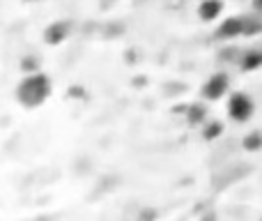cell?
<instances>
[{
  "mask_svg": "<svg viewBox=\"0 0 262 221\" xmlns=\"http://www.w3.org/2000/svg\"><path fill=\"white\" fill-rule=\"evenodd\" d=\"M51 95V81L46 74L41 72H30L28 76L21 78L16 86V99L26 109H37L41 106Z\"/></svg>",
  "mask_w": 262,
  "mask_h": 221,
  "instance_id": "cell-1",
  "label": "cell"
},
{
  "mask_svg": "<svg viewBox=\"0 0 262 221\" xmlns=\"http://www.w3.org/2000/svg\"><path fill=\"white\" fill-rule=\"evenodd\" d=\"M255 113V104L246 92H232L230 99H228V115H230L232 122L237 125H244L253 117Z\"/></svg>",
  "mask_w": 262,
  "mask_h": 221,
  "instance_id": "cell-2",
  "label": "cell"
},
{
  "mask_svg": "<svg viewBox=\"0 0 262 221\" xmlns=\"http://www.w3.org/2000/svg\"><path fill=\"white\" fill-rule=\"evenodd\" d=\"M228 90H230V76L223 72H216L203 83V99L219 102L221 97L228 95Z\"/></svg>",
  "mask_w": 262,
  "mask_h": 221,
  "instance_id": "cell-3",
  "label": "cell"
},
{
  "mask_svg": "<svg viewBox=\"0 0 262 221\" xmlns=\"http://www.w3.org/2000/svg\"><path fill=\"white\" fill-rule=\"evenodd\" d=\"M244 28H246V16H228L221 21L216 35L221 39H235V37L244 35Z\"/></svg>",
  "mask_w": 262,
  "mask_h": 221,
  "instance_id": "cell-4",
  "label": "cell"
},
{
  "mask_svg": "<svg viewBox=\"0 0 262 221\" xmlns=\"http://www.w3.org/2000/svg\"><path fill=\"white\" fill-rule=\"evenodd\" d=\"M44 42L49 46H58V44H62L64 39L69 37V23L67 21H53V23H49V26L44 28Z\"/></svg>",
  "mask_w": 262,
  "mask_h": 221,
  "instance_id": "cell-5",
  "label": "cell"
},
{
  "mask_svg": "<svg viewBox=\"0 0 262 221\" xmlns=\"http://www.w3.org/2000/svg\"><path fill=\"white\" fill-rule=\"evenodd\" d=\"M221 12H223V3H221V0H203V3L198 5V16L203 18L205 23L216 21V18L221 16Z\"/></svg>",
  "mask_w": 262,
  "mask_h": 221,
  "instance_id": "cell-6",
  "label": "cell"
},
{
  "mask_svg": "<svg viewBox=\"0 0 262 221\" xmlns=\"http://www.w3.org/2000/svg\"><path fill=\"white\" fill-rule=\"evenodd\" d=\"M239 67L244 72H255L262 67V51H246L239 60Z\"/></svg>",
  "mask_w": 262,
  "mask_h": 221,
  "instance_id": "cell-7",
  "label": "cell"
},
{
  "mask_svg": "<svg viewBox=\"0 0 262 221\" xmlns=\"http://www.w3.org/2000/svg\"><path fill=\"white\" fill-rule=\"evenodd\" d=\"M186 120H189V125L203 127L205 122H207V111H205V106L203 104H191L189 109H186Z\"/></svg>",
  "mask_w": 262,
  "mask_h": 221,
  "instance_id": "cell-8",
  "label": "cell"
},
{
  "mask_svg": "<svg viewBox=\"0 0 262 221\" xmlns=\"http://www.w3.org/2000/svg\"><path fill=\"white\" fill-rule=\"evenodd\" d=\"M242 148L246 152H260L262 150V131H249L242 140Z\"/></svg>",
  "mask_w": 262,
  "mask_h": 221,
  "instance_id": "cell-9",
  "label": "cell"
},
{
  "mask_svg": "<svg viewBox=\"0 0 262 221\" xmlns=\"http://www.w3.org/2000/svg\"><path fill=\"white\" fill-rule=\"evenodd\" d=\"M221 134H223V125L219 120H209V122H205L203 125V138L205 140H214V138H219Z\"/></svg>",
  "mask_w": 262,
  "mask_h": 221,
  "instance_id": "cell-10",
  "label": "cell"
},
{
  "mask_svg": "<svg viewBox=\"0 0 262 221\" xmlns=\"http://www.w3.org/2000/svg\"><path fill=\"white\" fill-rule=\"evenodd\" d=\"M262 30V21L260 18H251L246 16V28H244V35H255V32Z\"/></svg>",
  "mask_w": 262,
  "mask_h": 221,
  "instance_id": "cell-11",
  "label": "cell"
},
{
  "mask_svg": "<svg viewBox=\"0 0 262 221\" xmlns=\"http://www.w3.org/2000/svg\"><path fill=\"white\" fill-rule=\"evenodd\" d=\"M253 9H258V12H262V0H253Z\"/></svg>",
  "mask_w": 262,
  "mask_h": 221,
  "instance_id": "cell-12",
  "label": "cell"
},
{
  "mask_svg": "<svg viewBox=\"0 0 262 221\" xmlns=\"http://www.w3.org/2000/svg\"><path fill=\"white\" fill-rule=\"evenodd\" d=\"M28 3H35V0H28Z\"/></svg>",
  "mask_w": 262,
  "mask_h": 221,
  "instance_id": "cell-13",
  "label": "cell"
}]
</instances>
